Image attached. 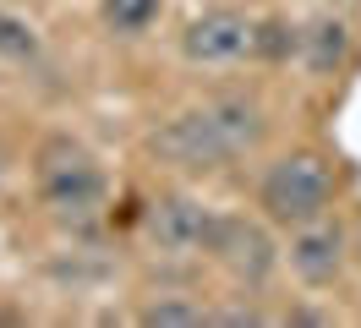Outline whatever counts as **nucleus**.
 <instances>
[{"label":"nucleus","instance_id":"obj_1","mask_svg":"<svg viewBox=\"0 0 361 328\" xmlns=\"http://www.w3.org/2000/svg\"><path fill=\"white\" fill-rule=\"evenodd\" d=\"M263 131H269V121L252 99H214V104H197L176 121H164L148 137V148L176 170H219L257 148Z\"/></svg>","mask_w":361,"mask_h":328},{"label":"nucleus","instance_id":"obj_2","mask_svg":"<svg viewBox=\"0 0 361 328\" xmlns=\"http://www.w3.org/2000/svg\"><path fill=\"white\" fill-rule=\"evenodd\" d=\"M329 197H334V170H329V159L312 148H295L285 159H274L269 170H263V186H257V202H263V214L274 224H312V219L329 214Z\"/></svg>","mask_w":361,"mask_h":328},{"label":"nucleus","instance_id":"obj_3","mask_svg":"<svg viewBox=\"0 0 361 328\" xmlns=\"http://www.w3.org/2000/svg\"><path fill=\"white\" fill-rule=\"evenodd\" d=\"M39 197L49 214L82 219L104 202V170L93 164V153L71 137H49L39 148Z\"/></svg>","mask_w":361,"mask_h":328},{"label":"nucleus","instance_id":"obj_4","mask_svg":"<svg viewBox=\"0 0 361 328\" xmlns=\"http://www.w3.org/2000/svg\"><path fill=\"white\" fill-rule=\"evenodd\" d=\"M203 252L219 262V268H230L235 279H247V284H263L274 274V241H269V230L252 224L247 214H214Z\"/></svg>","mask_w":361,"mask_h":328},{"label":"nucleus","instance_id":"obj_5","mask_svg":"<svg viewBox=\"0 0 361 328\" xmlns=\"http://www.w3.org/2000/svg\"><path fill=\"white\" fill-rule=\"evenodd\" d=\"M252 28L257 22L241 17V11H203L180 33V55L192 66H230L252 49Z\"/></svg>","mask_w":361,"mask_h":328},{"label":"nucleus","instance_id":"obj_6","mask_svg":"<svg viewBox=\"0 0 361 328\" xmlns=\"http://www.w3.org/2000/svg\"><path fill=\"white\" fill-rule=\"evenodd\" d=\"M142 224H148V241H154L164 257H192V252L208 246L214 214H208L203 202H192V197H159V202H148Z\"/></svg>","mask_w":361,"mask_h":328},{"label":"nucleus","instance_id":"obj_7","mask_svg":"<svg viewBox=\"0 0 361 328\" xmlns=\"http://www.w3.org/2000/svg\"><path fill=\"white\" fill-rule=\"evenodd\" d=\"M339 262H345V230H339V224L312 219V224H301V230H295V241H290V268L307 284H329L339 274Z\"/></svg>","mask_w":361,"mask_h":328},{"label":"nucleus","instance_id":"obj_8","mask_svg":"<svg viewBox=\"0 0 361 328\" xmlns=\"http://www.w3.org/2000/svg\"><path fill=\"white\" fill-rule=\"evenodd\" d=\"M301 61H307V71H317V77H334L339 66L350 61V28L339 17H317L307 22V33H301V49H295Z\"/></svg>","mask_w":361,"mask_h":328},{"label":"nucleus","instance_id":"obj_9","mask_svg":"<svg viewBox=\"0 0 361 328\" xmlns=\"http://www.w3.org/2000/svg\"><path fill=\"white\" fill-rule=\"evenodd\" d=\"M301 49V33H295L285 17H269L252 28V55H263V61H285V55H295Z\"/></svg>","mask_w":361,"mask_h":328},{"label":"nucleus","instance_id":"obj_10","mask_svg":"<svg viewBox=\"0 0 361 328\" xmlns=\"http://www.w3.org/2000/svg\"><path fill=\"white\" fill-rule=\"evenodd\" d=\"M0 55H6V61H39V33H33V22L0 11Z\"/></svg>","mask_w":361,"mask_h":328},{"label":"nucleus","instance_id":"obj_11","mask_svg":"<svg viewBox=\"0 0 361 328\" xmlns=\"http://www.w3.org/2000/svg\"><path fill=\"white\" fill-rule=\"evenodd\" d=\"M154 17H159V0H104V22L115 33H148Z\"/></svg>","mask_w":361,"mask_h":328},{"label":"nucleus","instance_id":"obj_12","mask_svg":"<svg viewBox=\"0 0 361 328\" xmlns=\"http://www.w3.org/2000/svg\"><path fill=\"white\" fill-rule=\"evenodd\" d=\"M203 306H180V301H154L142 312V323H203Z\"/></svg>","mask_w":361,"mask_h":328},{"label":"nucleus","instance_id":"obj_13","mask_svg":"<svg viewBox=\"0 0 361 328\" xmlns=\"http://www.w3.org/2000/svg\"><path fill=\"white\" fill-rule=\"evenodd\" d=\"M334 6H345V0H334Z\"/></svg>","mask_w":361,"mask_h":328}]
</instances>
